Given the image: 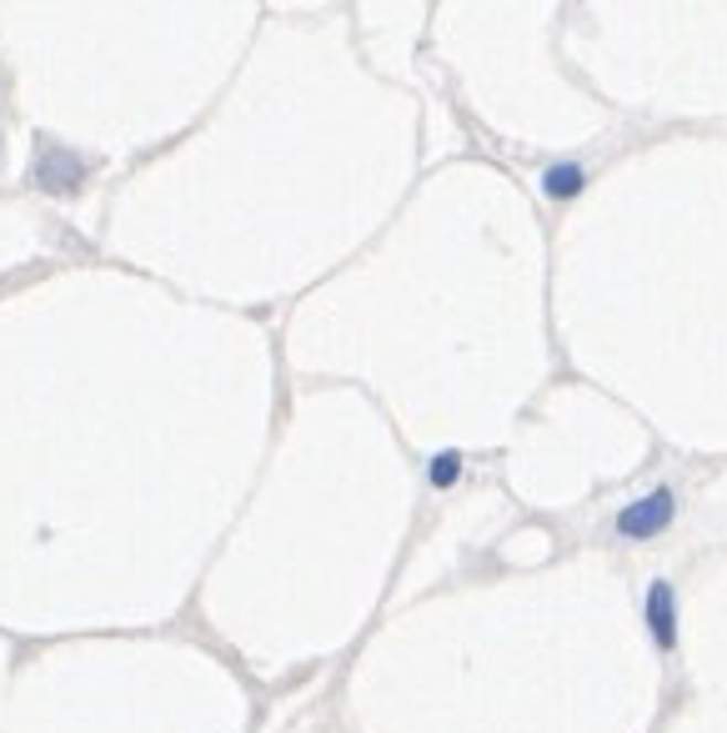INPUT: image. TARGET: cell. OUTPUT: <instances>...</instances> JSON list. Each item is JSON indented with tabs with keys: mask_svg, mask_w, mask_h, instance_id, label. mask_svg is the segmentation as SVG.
Returning a JSON list of instances; mask_svg holds the SVG:
<instances>
[{
	"mask_svg": "<svg viewBox=\"0 0 727 733\" xmlns=\"http://www.w3.org/2000/svg\"><path fill=\"white\" fill-rule=\"evenodd\" d=\"M673 517H677V493L663 482V488L632 498V503L612 517V533H618L622 543H652V537H663L667 527H673Z\"/></svg>",
	"mask_w": 727,
	"mask_h": 733,
	"instance_id": "obj_1",
	"label": "cell"
},
{
	"mask_svg": "<svg viewBox=\"0 0 727 733\" xmlns=\"http://www.w3.org/2000/svg\"><path fill=\"white\" fill-rule=\"evenodd\" d=\"M642 618H647V633L657 653H673L677 648V593L667 578L647 583V598H642Z\"/></svg>",
	"mask_w": 727,
	"mask_h": 733,
	"instance_id": "obj_2",
	"label": "cell"
},
{
	"mask_svg": "<svg viewBox=\"0 0 727 733\" xmlns=\"http://www.w3.org/2000/svg\"><path fill=\"white\" fill-rule=\"evenodd\" d=\"M31 181L45 191H76V181H86V161L76 151H61V146H41L31 166Z\"/></svg>",
	"mask_w": 727,
	"mask_h": 733,
	"instance_id": "obj_3",
	"label": "cell"
},
{
	"mask_svg": "<svg viewBox=\"0 0 727 733\" xmlns=\"http://www.w3.org/2000/svg\"><path fill=\"white\" fill-rule=\"evenodd\" d=\"M537 181H542V197L547 201H577L587 191V181H592V176H587L582 161H572V156H567V161H547Z\"/></svg>",
	"mask_w": 727,
	"mask_h": 733,
	"instance_id": "obj_4",
	"label": "cell"
},
{
	"mask_svg": "<svg viewBox=\"0 0 727 733\" xmlns=\"http://www.w3.org/2000/svg\"><path fill=\"white\" fill-rule=\"evenodd\" d=\"M462 472H467V458H462V448H442L426 458V482H432L436 493H446V488H456L462 482Z\"/></svg>",
	"mask_w": 727,
	"mask_h": 733,
	"instance_id": "obj_5",
	"label": "cell"
}]
</instances>
